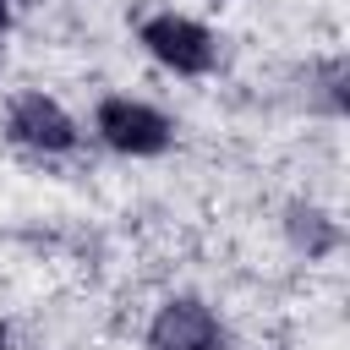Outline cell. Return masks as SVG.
Returning <instances> with one entry per match:
<instances>
[{
	"instance_id": "6da1fadb",
	"label": "cell",
	"mask_w": 350,
	"mask_h": 350,
	"mask_svg": "<svg viewBox=\"0 0 350 350\" xmlns=\"http://www.w3.org/2000/svg\"><path fill=\"white\" fill-rule=\"evenodd\" d=\"M93 131H98V142H104L109 153H126V159H153V153H164V148L175 142L170 115L153 109V104H142V98H131V93L98 98Z\"/></svg>"
},
{
	"instance_id": "8992f818",
	"label": "cell",
	"mask_w": 350,
	"mask_h": 350,
	"mask_svg": "<svg viewBox=\"0 0 350 350\" xmlns=\"http://www.w3.org/2000/svg\"><path fill=\"white\" fill-rule=\"evenodd\" d=\"M11 33V0H0V38Z\"/></svg>"
},
{
	"instance_id": "7a4b0ae2",
	"label": "cell",
	"mask_w": 350,
	"mask_h": 350,
	"mask_svg": "<svg viewBox=\"0 0 350 350\" xmlns=\"http://www.w3.org/2000/svg\"><path fill=\"white\" fill-rule=\"evenodd\" d=\"M142 49L175 71V77H208L219 66V38L197 22V16H180V11H153L142 27H137Z\"/></svg>"
},
{
	"instance_id": "277c9868",
	"label": "cell",
	"mask_w": 350,
	"mask_h": 350,
	"mask_svg": "<svg viewBox=\"0 0 350 350\" xmlns=\"http://www.w3.org/2000/svg\"><path fill=\"white\" fill-rule=\"evenodd\" d=\"M224 323L202 295H175L148 323V350H219Z\"/></svg>"
},
{
	"instance_id": "52a82bcc",
	"label": "cell",
	"mask_w": 350,
	"mask_h": 350,
	"mask_svg": "<svg viewBox=\"0 0 350 350\" xmlns=\"http://www.w3.org/2000/svg\"><path fill=\"white\" fill-rule=\"evenodd\" d=\"M5 345H11V328H5V323H0V350H5Z\"/></svg>"
},
{
	"instance_id": "3957f363",
	"label": "cell",
	"mask_w": 350,
	"mask_h": 350,
	"mask_svg": "<svg viewBox=\"0 0 350 350\" xmlns=\"http://www.w3.org/2000/svg\"><path fill=\"white\" fill-rule=\"evenodd\" d=\"M5 137L16 148H27V153H71L82 142L77 120L66 115V104L38 93V88H27V93H16L5 104Z\"/></svg>"
},
{
	"instance_id": "5b68a950",
	"label": "cell",
	"mask_w": 350,
	"mask_h": 350,
	"mask_svg": "<svg viewBox=\"0 0 350 350\" xmlns=\"http://www.w3.org/2000/svg\"><path fill=\"white\" fill-rule=\"evenodd\" d=\"M290 241L306 252V257H328L339 246V224L323 213V208H295L290 213Z\"/></svg>"
}]
</instances>
